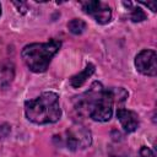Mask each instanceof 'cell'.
<instances>
[{"label": "cell", "mask_w": 157, "mask_h": 157, "mask_svg": "<svg viewBox=\"0 0 157 157\" xmlns=\"http://www.w3.org/2000/svg\"><path fill=\"white\" fill-rule=\"evenodd\" d=\"M113 104L112 91L105 90L99 82H93L85 93L76 97L75 110L80 115H86L94 121L103 123L112 118Z\"/></svg>", "instance_id": "obj_1"}, {"label": "cell", "mask_w": 157, "mask_h": 157, "mask_svg": "<svg viewBox=\"0 0 157 157\" xmlns=\"http://www.w3.org/2000/svg\"><path fill=\"white\" fill-rule=\"evenodd\" d=\"M25 114L34 124H53L61 117L59 96L55 92H43L34 99L25 102Z\"/></svg>", "instance_id": "obj_2"}, {"label": "cell", "mask_w": 157, "mask_h": 157, "mask_svg": "<svg viewBox=\"0 0 157 157\" xmlns=\"http://www.w3.org/2000/svg\"><path fill=\"white\" fill-rule=\"evenodd\" d=\"M61 42L58 39H50L47 43H32L22 49L21 56L27 67L37 74L44 72L53 56L59 52Z\"/></svg>", "instance_id": "obj_3"}, {"label": "cell", "mask_w": 157, "mask_h": 157, "mask_svg": "<svg viewBox=\"0 0 157 157\" xmlns=\"http://www.w3.org/2000/svg\"><path fill=\"white\" fill-rule=\"evenodd\" d=\"M64 141H65L66 147L71 151L82 150L91 145L92 135H91V131L83 125L75 124L66 130Z\"/></svg>", "instance_id": "obj_4"}, {"label": "cell", "mask_w": 157, "mask_h": 157, "mask_svg": "<svg viewBox=\"0 0 157 157\" xmlns=\"http://www.w3.org/2000/svg\"><path fill=\"white\" fill-rule=\"evenodd\" d=\"M81 6L86 13L91 15L96 20V22L101 25H105L112 20V9L105 2L97 0H88V1H82Z\"/></svg>", "instance_id": "obj_5"}, {"label": "cell", "mask_w": 157, "mask_h": 157, "mask_svg": "<svg viewBox=\"0 0 157 157\" xmlns=\"http://www.w3.org/2000/svg\"><path fill=\"white\" fill-rule=\"evenodd\" d=\"M135 66L139 72L146 76H156L157 74V54L152 49L141 50L135 58Z\"/></svg>", "instance_id": "obj_6"}, {"label": "cell", "mask_w": 157, "mask_h": 157, "mask_svg": "<svg viewBox=\"0 0 157 157\" xmlns=\"http://www.w3.org/2000/svg\"><path fill=\"white\" fill-rule=\"evenodd\" d=\"M117 118L126 132H132L139 126V115L132 110L119 108L117 110Z\"/></svg>", "instance_id": "obj_7"}, {"label": "cell", "mask_w": 157, "mask_h": 157, "mask_svg": "<svg viewBox=\"0 0 157 157\" xmlns=\"http://www.w3.org/2000/svg\"><path fill=\"white\" fill-rule=\"evenodd\" d=\"M15 77V66L11 61H2L0 64V87L7 88Z\"/></svg>", "instance_id": "obj_8"}, {"label": "cell", "mask_w": 157, "mask_h": 157, "mask_svg": "<svg viewBox=\"0 0 157 157\" xmlns=\"http://www.w3.org/2000/svg\"><path fill=\"white\" fill-rule=\"evenodd\" d=\"M93 72H94V65H93V64H88L81 72L74 75V76L70 78V85H71L72 87H75V88L81 87V86L87 81V78L93 75Z\"/></svg>", "instance_id": "obj_9"}, {"label": "cell", "mask_w": 157, "mask_h": 157, "mask_svg": "<svg viewBox=\"0 0 157 157\" xmlns=\"http://www.w3.org/2000/svg\"><path fill=\"white\" fill-rule=\"evenodd\" d=\"M86 27H87L86 22L83 20H81V18H72L67 23L69 31L71 33H74V34H81V33H83L85 29H86Z\"/></svg>", "instance_id": "obj_10"}, {"label": "cell", "mask_w": 157, "mask_h": 157, "mask_svg": "<svg viewBox=\"0 0 157 157\" xmlns=\"http://www.w3.org/2000/svg\"><path fill=\"white\" fill-rule=\"evenodd\" d=\"M125 6H132L131 2H124ZM130 20L132 22H141L144 20H146V13L144 12V10H141L140 7H131V13H130Z\"/></svg>", "instance_id": "obj_11"}, {"label": "cell", "mask_w": 157, "mask_h": 157, "mask_svg": "<svg viewBox=\"0 0 157 157\" xmlns=\"http://www.w3.org/2000/svg\"><path fill=\"white\" fill-rule=\"evenodd\" d=\"M140 156L141 157H155V153L151 148H148L146 146H142L140 148Z\"/></svg>", "instance_id": "obj_12"}, {"label": "cell", "mask_w": 157, "mask_h": 157, "mask_svg": "<svg viewBox=\"0 0 157 157\" xmlns=\"http://www.w3.org/2000/svg\"><path fill=\"white\" fill-rule=\"evenodd\" d=\"M141 4L145 5V6H147V7H150L152 12H156V11H157V5H156V2H141Z\"/></svg>", "instance_id": "obj_13"}, {"label": "cell", "mask_w": 157, "mask_h": 157, "mask_svg": "<svg viewBox=\"0 0 157 157\" xmlns=\"http://www.w3.org/2000/svg\"><path fill=\"white\" fill-rule=\"evenodd\" d=\"M110 157H125V156H110Z\"/></svg>", "instance_id": "obj_14"}, {"label": "cell", "mask_w": 157, "mask_h": 157, "mask_svg": "<svg viewBox=\"0 0 157 157\" xmlns=\"http://www.w3.org/2000/svg\"><path fill=\"white\" fill-rule=\"evenodd\" d=\"M0 16H1V5H0Z\"/></svg>", "instance_id": "obj_15"}]
</instances>
